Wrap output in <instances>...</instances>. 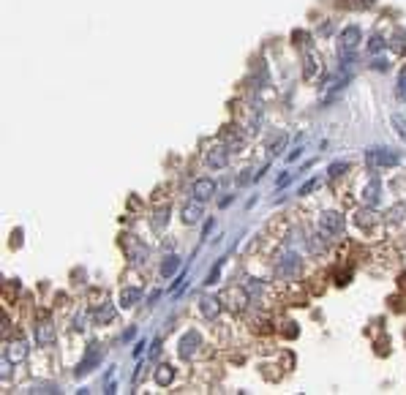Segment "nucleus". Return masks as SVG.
Wrapping results in <instances>:
<instances>
[{
  "label": "nucleus",
  "instance_id": "f257e3e1",
  "mask_svg": "<svg viewBox=\"0 0 406 395\" xmlns=\"http://www.w3.org/2000/svg\"><path fill=\"white\" fill-rule=\"evenodd\" d=\"M365 161H368V167L376 172L382 167H395L398 153H393V150H387V147H368L365 150Z\"/></svg>",
  "mask_w": 406,
  "mask_h": 395
},
{
  "label": "nucleus",
  "instance_id": "f03ea898",
  "mask_svg": "<svg viewBox=\"0 0 406 395\" xmlns=\"http://www.w3.org/2000/svg\"><path fill=\"white\" fill-rule=\"evenodd\" d=\"M199 344H202V335H199L196 330H186V333L180 335V341H177L180 360H194L196 352H199Z\"/></svg>",
  "mask_w": 406,
  "mask_h": 395
},
{
  "label": "nucleus",
  "instance_id": "7ed1b4c3",
  "mask_svg": "<svg viewBox=\"0 0 406 395\" xmlns=\"http://www.w3.org/2000/svg\"><path fill=\"white\" fill-rule=\"evenodd\" d=\"M216 196V180L210 177H199L194 186H191V199H199V202H210Z\"/></svg>",
  "mask_w": 406,
  "mask_h": 395
},
{
  "label": "nucleus",
  "instance_id": "20e7f679",
  "mask_svg": "<svg viewBox=\"0 0 406 395\" xmlns=\"http://www.w3.org/2000/svg\"><path fill=\"white\" fill-rule=\"evenodd\" d=\"M344 226H346V218L341 216V213H322V218H319V229L324 234H338V232H344Z\"/></svg>",
  "mask_w": 406,
  "mask_h": 395
},
{
  "label": "nucleus",
  "instance_id": "39448f33",
  "mask_svg": "<svg viewBox=\"0 0 406 395\" xmlns=\"http://www.w3.org/2000/svg\"><path fill=\"white\" fill-rule=\"evenodd\" d=\"M300 265H302V259L294 254V251H286L275 270H278V275H281V278H289V275H294V273L300 270Z\"/></svg>",
  "mask_w": 406,
  "mask_h": 395
},
{
  "label": "nucleus",
  "instance_id": "423d86ee",
  "mask_svg": "<svg viewBox=\"0 0 406 395\" xmlns=\"http://www.w3.org/2000/svg\"><path fill=\"white\" fill-rule=\"evenodd\" d=\"M208 167L210 169H224L226 164H229V147L226 145H216V147H210L208 150Z\"/></svg>",
  "mask_w": 406,
  "mask_h": 395
},
{
  "label": "nucleus",
  "instance_id": "0eeeda50",
  "mask_svg": "<svg viewBox=\"0 0 406 395\" xmlns=\"http://www.w3.org/2000/svg\"><path fill=\"white\" fill-rule=\"evenodd\" d=\"M36 341L38 346H55V341H58V333H55V325L52 322H38L36 325Z\"/></svg>",
  "mask_w": 406,
  "mask_h": 395
},
{
  "label": "nucleus",
  "instance_id": "6e6552de",
  "mask_svg": "<svg viewBox=\"0 0 406 395\" xmlns=\"http://www.w3.org/2000/svg\"><path fill=\"white\" fill-rule=\"evenodd\" d=\"M28 352H30V346H28V341H25V338H19V341H11L9 346H6L3 357H9L11 362H22V360L28 357Z\"/></svg>",
  "mask_w": 406,
  "mask_h": 395
},
{
  "label": "nucleus",
  "instance_id": "1a4fd4ad",
  "mask_svg": "<svg viewBox=\"0 0 406 395\" xmlns=\"http://www.w3.org/2000/svg\"><path fill=\"white\" fill-rule=\"evenodd\" d=\"M199 313L205 316V319H218V313H221V300L218 297H210V295H205L202 300H199Z\"/></svg>",
  "mask_w": 406,
  "mask_h": 395
},
{
  "label": "nucleus",
  "instance_id": "9d476101",
  "mask_svg": "<svg viewBox=\"0 0 406 395\" xmlns=\"http://www.w3.org/2000/svg\"><path fill=\"white\" fill-rule=\"evenodd\" d=\"M202 204L205 202H199V199H191V202L183 204V210H180L183 221H186V224H196V221H202V216H205Z\"/></svg>",
  "mask_w": 406,
  "mask_h": 395
},
{
  "label": "nucleus",
  "instance_id": "9b49d317",
  "mask_svg": "<svg viewBox=\"0 0 406 395\" xmlns=\"http://www.w3.org/2000/svg\"><path fill=\"white\" fill-rule=\"evenodd\" d=\"M101 362V346L98 344H93L90 346V354H87V357L79 362V368H77V376H85V374H90V371L95 368Z\"/></svg>",
  "mask_w": 406,
  "mask_h": 395
},
{
  "label": "nucleus",
  "instance_id": "f8f14e48",
  "mask_svg": "<svg viewBox=\"0 0 406 395\" xmlns=\"http://www.w3.org/2000/svg\"><path fill=\"white\" fill-rule=\"evenodd\" d=\"M115 316H117V311H115L112 303H101L93 311V322L95 325H109V322H115Z\"/></svg>",
  "mask_w": 406,
  "mask_h": 395
},
{
  "label": "nucleus",
  "instance_id": "ddd939ff",
  "mask_svg": "<svg viewBox=\"0 0 406 395\" xmlns=\"http://www.w3.org/2000/svg\"><path fill=\"white\" fill-rule=\"evenodd\" d=\"M180 256L177 254H166L164 259H161V267H158V273H161V278H172L174 273L180 270Z\"/></svg>",
  "mask_w": 406,
  "mask_h": 395
},
{
  "label": "nucleus",
  "instance_id": "4468645a",
  "mask_svg": "<svg viewBox=\"0 0 406 395\" xmlns=\"http://www.w3.org/2000/svg\"><path fill=\"white\" fill-rule=\"evenodd\" d=\"M357 44H360V28L349 25L341 30V49H354Z\"/></svg>",
  "mask_w": 406,
  "mask_h": 395
},
{
  "label": "nucleus",
  "instance_id": "2eb2a0df",
  "mask_svg": "<svg viewBox=\"0 0 406 395\" xmlns=\"http://www.w3.org/2000/svg\"><path fill=\"white\" fill-rule=\"evenodd\" d=\"M153 382H156L158 387H169V384L174 382V368L166 365V362H164V365H158L156 374H153Z\"/></svg>",
  "mask_w": 406,
  "mask_h": 395
},
{
  "label": "nucleus",
  "instance_id": "dca6fc26",
  "mask_svg": "<svg viewBox=\"0 0 406 395\" xmlns=\"http://www.w3.org/2000/svg\"><path fill=\"white\" fill-rule=\"evenodd\" d=\"M379 191H382V188H379V180L373 177L371 183L365 186V191H363V202L368 204V207H376V204H379Z\"/></svg>",
  "mask_w": 406,
  "mask_h": 395
},
{
  "label": "nucleus",
  "instance_id": "f3484780",
  "mask_svg": "<svg viewBox=\"0 0 406 395\" xmlns=\"http://www.w3.org/2000/svg\"><path fill=\"white\" fill-rule=\"evenodd\" d=\"M139 300H142V289H139V286H125V289L120 292V305H123V308L137 305Z\"/></svg>",
  "mask_w": 406,
  "mask_h": 395
},
{
  "label": "nucleus",
  "instance_id": "a211bd4d",
  "mask_svg": "<svg viewBox=\"0 0 406 395\" xmlns=\"http://www.w3.org/2000/svg\"><path fill=\"white\" fill-rule=\"evenodd\" d=\"M354 224H357V226H363V229H368V226L376 224V213H373V207H371V210H360V213H357V216H354Z\"/></svg>",
  "mask_w": 406,
  "mask_h": 395
},
{
  "label": "nucleus",
  "instance_id": "6ab92c4d",
  "mask_svg": "<svg viewBox=\"0 0 406 395\" xmlns=\"http://www.w3.org/2000/svg\"><path fill=\"white\" fill-rule=\"evenodd\" d=\"M286 150V134H278L273 139V145H270V155H281Z\"/></svg>",
  "mask_w": 406,
  "mask_h": 395
},
{
  "label": "nucleus",
  "instance_id": "aec40b11",
  "mask_svg": "<svg viewBox=\"0 0 406 395\" xmlns=\"http://www.w3.org/2000/svg\"><path fill=\"white\" fill-rule=\"evenodd\" d=\"M346 169H349V161H336V164H330V167H327V175L330 177H341Z\"/></svg>",
  "mask_w": 406,
  "mask_h": 395
},
{
  "label": "nucleus",
  "instance_id": "412c9836",
  "mask_svg": "<svg viewBox=\"0 0 406 395\" xmlns=\"http://www.w3.org/2000/svg\"><path fill=\"white\" fill-rule=\"evenodd\" d=\"M395 96H398V101L406 104V71H401V76H398V82H395Z\"/></svg>",
  "mask_w": 406,
  "mask_h": 395
},
{
  "label": "nucleus",
  "instance_id": "4be33fe9",
  "mask_svg": "<svg viewBox=\"0 0 406 395\" xmlns=\"http://www.w3.org/2000/svg\"><path fill=\"white\" fill-rule=\"evenodd\" d=\"M393 128H395V134L401 137L403 142H406V117H401V115H393Z\"/></svg>",
  "mask_w": 406,
  "mask_h": 395
},
{
  "label": "nucleus",
  "instance_id": "5701e85b",
  "mask_svg": "<svg viewBox=\"0 0 406 395\" xmlns=\"http://www.w3.org/2000/svg\"><path fill=\"white\" fill-rule=\"evenodd\" d=\"M382 49H385V38L373 33V36L368 38V52H371V55H376V52H382Z\"/></svg>",
  "mask_w": 406,
  "mask_h": 395
},
{
  "label": "nucleus",
  "instance_id": "b1692460",
  "mask_svg": "<svg viewBox=\"0 0 406 395\" xmlns=\"http://www.w3.org/2000/svg\"><path fill=\"white\" fill-rule=\"evenodd\" d=\"M221 265H224V259H218V262L213 265V270L208 273V278H205V283H208V286H213V283H218L216 278H218V273H221Z\"/></svg>",
  "mask_w": 406,
  "mask_h": 395
},
{
  "label": "nucleus",
  "instance_id": "393cba45",
  "mask_svg": "<svg viewBox=\"0 0 406 395\" xmlns=\"http://www.w3.org/2000/svg\"><path fill=\"white\" fill-rule=\"evenodd\" d=\"M341 6H349V9H368V6H373V0H341Z\"/></svg>",
  "mask_w": 406,
  "mask_h": 395
},
{
  "label": "nucleus",
  "instance_id": "a878e982",
  "mask_svg": "<svg viewBox=\"0 0 406 395\" xmlns=\"http://www.w3.org/2000/svg\"><path fill=\"white\" fill-rule=\"evenodd\" d=\"M166 221H169V210L164 207V210H158V213H156V218H153V226H156V229H161V226L166 224Z\"/></svg>",
  "mask_w": 406,
  "mask_h": 395
},
{
  "label": "nucleus",
  "instance_id": "bb28decb",
  "mask_svg": "<svg viewBox=\"0 0 406 395\" xmlns=\"http://www.w3.org/2000/svg\"><path fill=\"white\" fill-rule=\"evenodd\" d=\"M28 392H58V387L55 384H36L33 390H28Z\"/></svg>",
  "mask_w": 406,
  "mask_h": 395
},
{
  "label": "nucleus",
  "instance_id": "cd10ccee",
  "mask_svg": "<svg viewBox=\"0 0 406 395\" xmlns=\"http://www.w3.org/2000/svg\"><path fill=\"white\" fill-rule=\"evenodd\" d=\"M316 186H319V180H308V183H302V186H300V194H302V196H306V194H311Z\"/></svg>",
  "mask_w": 406,
  "mask_h": 395
},
{
  "label": "nucleus",
  "instance_id": "c85d7f7f",
  "mask_svg": "<svg viewBox=\"0 0 406 395\" xmlns=\"http://www.w3.org/2000/svg\"><path fill=\"white\" fill-rule=\"evenodd\" d=\"M306 63H308V66H306V76H314V71H316V63H314V58H308Z\"/></svg>",
  "mask_w": 406,
  "mask_h": 395
},
{
  "label": "nucleus",
  "instance_id": "c756f323",
  "mask_svg": "<svg viewBox=\"0 0 406 395\" xmlns=\"http://www.w3.org/2000/svg\"><path fill=\"white\" fill-rule=\"evenodd\" d=\"M373 68H376V71H387V60L376 58V60H373Z\"/></svg>",
  "mask_w": 406,
  "mask_h": 395
},
{
  "label": "nucleus",
  "instance_id": "7c9ffc66",
  "mask_svg": "<svg viewBox=\"0 0 406 395\" xmlns=\"http://www.w3.org/2000/svg\"><path fill=\"white\" fill-rule=\"evenodd\" d=\"M300 153H302V147L297 145V147H294V150H292L289 155H286V161H294V158H300Z\"/></svg>",
  "mask_w": 406,
  "mask_h": 395
},
{
  "label": "nucleus",
  "instance_id": "2f4dec72",
  "mask_svg": "<svg viewBox=\"0 0 406 395\" xmlns=\"http://www.w3.org/2000/svg\"><path fill=\"white\" fill-rule=\"evenodd\" d=\"M292 183V175H281L278 177V188H284V186H289Z\"/></svg>",
  "mask_w": 406,
  "mask_h": 395
},
{
  "label": "nucleus",
  "instance_id": "473e14b6",
  "mask_svg": "<svg viewBox=\"0 0 406 395\" xmlns=\"http://www.w3.org/2000/svg\"><path fill=\"white\" fill-rule=\"evenodd\" d=\"M213 226H216V221H213V218H210V221H208V224H205V229H202V237H208V234H210V229H213Z\"/></svg>",
  "mask_w": 406,
  "mask_h": 395
},
{
  "label": "nucleus",
  "instance_id": "72a5a7b5",
  "mask_svg": "<svg viewBox=\"0 0 406 395\" xmlns=\"http://www.w3.org/2000/svg\"><path fill=\"white\" fill-rule=\"evenodd\" d=\"M142 352H145V344H137V349H134V357H142Z\"/></svg>",
  "mask_w": 406,
  "mask_h": 395
},
{
  "label": "nucleus",
  "instance_id": "f704fd0d",
  "mask_svg": "<svg viewBox=\"0 0 406 395\" xmlns=\"http://www.w3.org/2000/svg\"><path fill=\"white\" fill-rule=\"evenodd\" d=\"M134 335H137V330H134V327H131V330H125V335H123V341H129V338H134Z\"/></svg>",
  "mask_w": 406,
  "mask_h": 395
}]
</instances>
